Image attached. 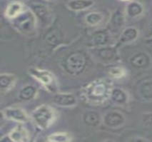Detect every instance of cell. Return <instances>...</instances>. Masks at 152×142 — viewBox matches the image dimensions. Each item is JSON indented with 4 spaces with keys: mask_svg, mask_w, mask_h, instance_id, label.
I'll return each mask as SVG.
<instances>
[{
    "mask_svg": "<svg viewBox=\"0 0 152 142\" xmlns=\"http://www.w3.org/2000/svg\"><path fill=\"white\" fill-rule=\"evenodd\" d=\"M111 83L107 79H98L89 84L83 89L82 96L85 102L91 104H101L110 98Z\"/></svg>",
    "mask_w": 152,
    "mask_h": 142,
    "instance_id": "6da1fadb",
    "label": "cell"
},
{
    "mask_svg": "<svg viewBox=\"0 0 152 142\" xmlns=\"http://www.w3.org/2000/svg\"><path fill=\"white\" fill-rule=\"evenodd\" d=\"M86 66V55L82 51H74L63 62V68L67 74L77 77L84 72Z\"/></svg>",
    "mask_w": 152,
    "mask_h": 142,
    "instance_id": "7a4b0ae2",
    "label": "cell"
},
{
    "mask_svg": "<svg viewBox=\"0 0 152 142\" xmlns=\"http://www.w3.org/2000/svg\"><path fill=\"white\" fill-rule=\"evenodd\" d=\"M37 18L31 10L26 9L21 15L11 19L12 24L23 34H32L36 30Z\"/></svg>",
    "mask_w": 152,
    "mask_h": 142,
    "instance_id": "3957f363",
    "label": "cell"
},
{
    "mask_svg": "<svg viewBox=\"0 0 152 142\" xmlns=\"http://www.w3.org/2000/svg\"><path fill=\"white\" fill-rule=\"evenodd\" d=\"M31 119L39 127L42 129L49 128L56 119V113L54 109L49 105L39 106L31 113Z\"/></svg>",
    "mask_w": 152,
    "mask_h": 142,
    "instance_id": "277c9868",
    "label": "cell"
},
{
    "mask_svg": "<svg viewBox=\"0 0 152 142\" xmlns=\"http://www.w3.org/2000/svg\"><path fill=\"white\" fill-rule=\"evenodd\" d=\"M28 72L31 77L41 83L47 90L50 92H56L57 85L55 77L50 72L38 68H29Z\"/></svg>",
    "mask_w": 152,
    "mask_h": 142,
    "instance_id": "5b68a950",
    "label": "cell"
},
{
    "mask_svg": "<svg viewBox=\"0 0 152 142\" xmlns=\"http://www.w3.org/2000/svg\"><path fill=\"white\" fill-rule=\"evenodd\" d=\"M29 9L33 12L37 19L41 22L42 24H46L49 22L51 17V10L45 1H37V0H30L28 2Z\"/></svg>",
    "mask_w": 152,
    "mask_h": 142,
    "instance_id": "8992f818",
    "label": "cell"
},
{
    "mask_svg": "<svg viewBox=\"0 0 152 142\" xmlns=\"http://www.w3.org/2000/svg\"><path fill=\"white\" fill-rule=\"evenodd\" d=\"M103 122L106 126L112 129L122 127L126 122V118L122 113L118 111H110L105 113Z\"/></svg>",
    "mask_w": 152,
    "mask_h": 142,
    "instance_id": "52a82bcc",
    "label": "cell"
},
{
    "mask_svg": "<svg viewBox=\"0 0 152 142\" xmlns=\"http://www.w3.org/2000/svg\"><path fill=\"white\" fill-rule=\"evenodd\" d=\"M150 56L144 51H139L132 55L129 59V63L132 67L138 69H146L151 64Z\"/></svg>",
    "mask_w": 152,
    "mask_h": 142,
    "instance_id": "ba28073f",
    "label": "cell"
},
{
    "mask_svg": "<svg viewBox=\"0 0 152 142\" xmlns=\"http://www.w3.org/2000/svg\"><path fill=\"white\" fill-rule=\"evenodd\" d=\"M96 51L97 57L105 63H111L119 59L116 47L105 46L98 48Z\"/></svg>",
    "mask_w": 152,
    "mask_h": 142,
    "instance_id": "9c48e42d",
    "label": "cell"
},
{
    "mask_svg": "<svg viewBox=\"0 0 152 142\" xmlns=\"http://www.w3.org/2000/svg\"><path fill=\"white\" fill-rule=\"evenodd\" d=\"M52 102L61 107H72L77 104V99L73 94L56 93L53 97Z\"/></svg>",
    "mask_w": 152,
    "mask_h": 142,
    "instance_id": "30bf717a",
    "label": "cell"
},
{
    "mask_svg": "<svg viewBox=\"0 0 152 142\" xmlns=\"http://www.w3.org/2000/svg\"><path fill=\"white\" fill-rule=\"evenodd\" d=\"M2 115L9 120L19 123H25L28 121V116L24 110L19 108H7L1 111Z\"/></svg>",
    "mask_w": 152,
    "mask_h": 142,
    "instance_id": "8fae6325",
    "label": "cell"
},
{
    "mask_svg": "<svg viewBox=\"0 0 152 142\" xmlns=\"http://www.w3.org/2000/svg\"><path fill=\"white\" fill-rule=\"evenodd\" d=\"M125 23L124 12L121 9H117L113 12L109 20V30L116 33L122 29Z\"/></svg>",
    "mask_w": 152,
    "mask_h": 142,
    "instance_id": "7c38bea8",
    "label": "cell"
},
{
    "mask_svg": "<svg viewBox=\"0 0 152 142\" xmlns=\"http://www.w3.org/2000/svg\"><path fill=\"white\" fill-rule=\"evenodd\" d=\"M111 37L109 30H98L95 31L91 35V38L90 42L92 47H102L107 46L110 42Z\"/></svg>",
    "mask_w": 152,
    "mask_h": 142,
    "instance_id": "4fadbf2b",
    "label": "cell"
},
{
    "mask_svg": "<svg viewBox=\"0 0 152 142\" xmlns=\"http://www.w3.org/2000/svg\"><path fill=\"white\" fill-rule=\"evenodd\" d=\"M17 77L13 74H1L0 76V89L1 93L10 91L17 82Z\"/></svg>",
    "mask_w": 152,
    "mask_h": 142,
    "instance_id": "5bb4252c",
    "label": "cell"
},
{
    "mask_svg": "<svg viewBox=\"0 0 152 142\" xmlns=\"http://www.w3.org/2000/svg\"><path fill=\"white\" fill-rule=\"evenodd\" d=\"M94 4V0H69L66 5L71 11L82 12L91 8Z\"/></svg>",
    "mask_w": 152,
    "mask_h": 142,
    "instance_id": "9a60e30c",
    "label": "cell"
},
{
    "mask_svg": "<svg viewBox=\"0 0 152 142\" xmlns=\"http://www.w3.org/2000/svg\"><path fill=\"white\" fill-rule=\"evenodd\" d=\"M25 10V6L22 2H20V1H14V2L10 3L5 10V17L11 20V19H13L18 17Z\"/></svg>",
    "mask_w": 152,
    "mask_h": 142,
    "instance_id": "2e32d148",
    "label": "cell"
},
{
    "mask_svg": "<svg viewBox=\"0 0 152 142\" xmlns=\"http://www.w3.org/2000/svg\"><path fill=\"white\" fill-rule=\"evenodd\" d=\"M110 99L113 102L118 105H124L128 103L129 95L127 92L121 88L112 89Z\"/></svg>",
    "mask_w": 152,
    "mask_h": 142,
    "instance_id": "e0dca14e",
    "label": "cell"
},
{
    "mask_svg": "<svg viewBox=\"0 0 152 142\" xmlns=\"http://www.w3.org/2000/svg\"><path fill=\"white\" fill-rule=\"evenodd\" d=\"M139 37V31L134 26H129L123 30L119 38V44H128L134 42Z\"/></svg>",
    "mask_w": 152,
    "mask_h": 142,
    "instance_id": "ac0fdd59",
    "label": "cell"
},
{
    "mask_svg": "<svg viewBox=\"0 0 152 142\" xmlns=\"http://www.w3.org/2000/svg\"><path fill=\"white\" fill-rule=\"evenodd\" d=\"M82 120L84 124L89 127H97L102 122V117L99 113L95 111H88L84 113Z\"/></svg>",
    "mask_w": 152,
    "mask_h": 142,
    "instance_id": "d6986e66",
    "label": "cell"
},
{
    "mask_svg": "<svg viewBox=\"0 0 152 142\" xmlns=\"http://www.w3.org/2000/svg\"><path fill=\"white\" fill-rule=\"evenodd\" d=\"M143 12H144V7L142 4L137 1H130L125 9V13L131 18H136L139 17L142 15Z\"/></svg>",
    "mask_w": 152,
    "mask_h": 142,
    "instance_id": "ffe728a7",
    "label": "cell"
},
{
    "mask_svg": "<svg viewBox=\"0 0 152 142\" xmlns=\"http://www.w3.org/2000/svg\"><path fill=\"white\" fill-rule=\"evenodd\" d=\"M11 141L22 142L28 141L29 140V135L27 131L24 127L18 126L12 131V132L9 134Z\"/></svg>",
    "mask_w": 152,
    "mask_h": 142,
    "instance_id": "44dd1931",
    "label": "cell"
},
{
    "mask_svg": "<svg viewBox=\"0 0 152 142\" xmlns=\"http://www.w3.org/2000/svg\"><path fill=\"white\" fill-rule=\"evenodd\" d=\"M139 94L144 100L152 101V79H147L141 83L139 86Z\"/></svg>",
    "mask_w": 152,
    "mask_h": 142,
    "instance_id": "7402d4cb",
    "label": "cell"
},
{
    "mask_svg": "<svg viewBox=\"0 0 152 142\" xmlns=\"http://www.w3.org/2000/svg\"><path fill=\"white\" fill-rule=\"evenodd\" d=\"M37 94V89L32 85H26L19 91V98L22 101H30Z\"/></svg>",
    "mask_w": 152,
    "mask_h": 142,
    "instance_id": "603a6c76",
    "label": "cell"
},
{
    "mask_svg": "<svg viewBox=\"0 0 152 142\" xmlns=\"http://www.w3.org/2000/svg\"><path fill=\"white\" fill-rule=\"evenodd\" d=\"M62 38V33L56 28L49 30L46 34L45 39L50 45H56L61 42Z\"/></svg>",
    "mask_w": 152,
    "mask_h": 142,
    "instance_id": "cb8c5ba5",
    "label": "cell"
},
{
    "mask_svg": "<svg viewBox=\"0 0 152 142\" xmlns=\"http://www.w3.org/2000/svg\"><path fill=\"white\" fill-rule=\"evenodd\" d=\"M104 15L103 14L98 12H90L85 16V22L88 25L94 26L101 24L103 21Z\"/></svg>",
    "mask_w": 152,
    "mask_h": 142,
    "instance_id": "d4e9b609",
    "label": "cell"
},
{
    "mask_svg": "<svg viewBox=\"0 0 152 142\" xmlns=\"http://www.w3.org/2000/svg\"><path fill=\"white\" fill-rule=\"evenodd\" d=\"M48 141L53 142L70 141L71 137L66 133H55L49 136Z\"/></svg>",
    "mask_w": 152,
    "mask_h": 142,
    "instance_id": "484cf974",
    "label": "cell"
},
{
    "mask_svg": "<svg viewBox=\"0 0 152 142\" xmlns=\"http://www.w3.org/2000/svg\"><path fill=\"white\" fill-rule=\"evenodd\" d=\"M109 73L113 78L121 79L126 74V70L121 67H114L109 69Z\"/></svg>",
    "mask_w": 152,
    "mask_h": 142,
    "instance_id": "4316f807",
    "label": "cell"
},
{
    "mask_svg": "<svg viewBox=\"0 0 152 142\" xmlns=\"http://www.w3.org/2000/svg\"><path fill=\"white\" fill-rule=\"evenodd\" d=\"M143 123L146 126H151L152 124V113H146L143 115Z\"/></svg>",
    "mask_w": 152,
    "mask_h": 142,
    "instance_id": "83f0119b",
    "label": "cell"
},
{
    "mask_svg": "<svg viewBox=\"0 0 152 142\" xmlns=\"http://www.w3.org/2000/svg\"><path fill=\"white\" fill-rule=\"evenodd\" d=\"M146 37L148 39L152 38V21L150 22L149 25H148L147 33H146Z\"/></svg>",
    "mask_w": 152,
    "mask_h": 142,
    "instance_id": "f1b7e54d",
    "label": "cell"
},
{
    "mask_svg": "<svg viewBox=\"0 0 152 142\" xmlns=\"http://www.w3.org/2000/svg\"><path fill=\"white\" fill-rule=\"evenodd\" d=\"M152 42V38L151 39H149V41H148V42Z\"/></svg>",
    "mask_w": 152,
    "mask_h": 142,
    "instance_id": "f546056e",
    "label": "cell"
},
{
    "mask_svg": "<svg viewBox=\"0 0 152 142\" xmlns=\"http://www.w3.org/2000/svg\"><path fill=\"white\" fill-rule=\"evenodd\" d=\"M121 1H130V0H121Z\"/></svg>",
    "mask_w": 152,
    "mask_h": 142,
    "instance_id": "4dcf8cb0",
    "label": "cell"
},
{
    "mask_svg": "<svg viewBox=\"0 0 152 142\" xmlns=\"http://www.w3.org/2000/svg\"><path fill=\"white\" fill-rule=\"evenodd\" d=\"M47 1H54V0H47Z\"/></svg>",
    "mask_w": 152,
    "mask_h": 142,
    "instance_id": "1f68e13d",
    "label": "cell"
}]
</instances>
